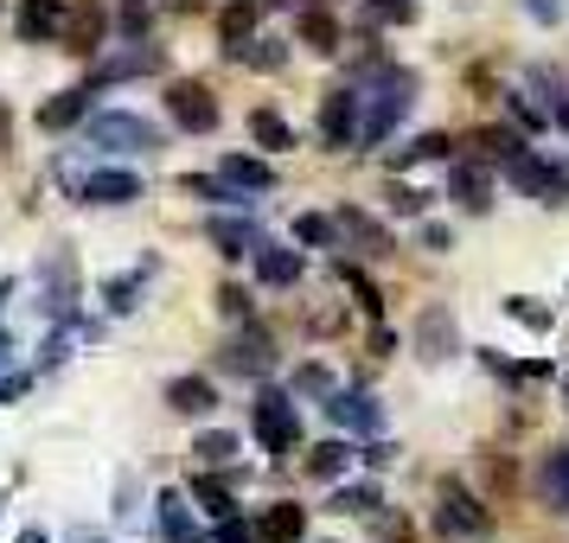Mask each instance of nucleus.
<instances>
[{"mask_svg": "<svg viewBox=\"0 0 569 543\" xmlns=\"http://www.w3.org/2000/svg\"><path fill=\"white\" fill-rule=\"evenodd\" d=\"M257 537L262 543H301L308 537V505H269L257 524Z\"/></svg>", "mask_w": 569, "mask_h": 543, "instance_id": "a211bd4d", "label": "nucleus"}, {"mask_svg": "<svg viewBox=\"0 0 569 543\" xmlns=\"http://www.w3.org/2000/svg\"><path fill=\"white\" fill-rule=\"evenodd\" d=\"M218 308L231 313V320H250V294H243V288H224V294H218Z\"/></svg>", "mask_w": 569, "mask_h": 543, "instance_id": "a19ab883", "label": "nucleus"}, {"mask_svg": "<svg viewBox=\"0 0 569 543\" xmlns=\"http://www.w3.org/2000/svg\"><path fill=\"white\" fill-rule=\"evenodd\" d=\"M141 275H148V269H141ZM141 275H122V282H109V288H103L116 313H129V308H134V288H141Z\"/></svg>", "mask_w": 569, "mask_h": 543, "instance_id": "58836bf2", "label": "nucleus"}, {"mask_svg": "<svg viewBox=\"0 0 569 543\" xmlns=\"http://www.w3.org/2000/svg\"><path fill=\"white\" fill-rule=\"evenodd\" d=\"M7 294H13V282H0V301H7Z\"/></svg>", "mask_w": 569, "mask_h": 543, "instance_id": "3c124183", "label": "nucleus"}, {"mask_svg": "<svg viewBox=\"0 0 569 543\" xmlns=\"http://www.w3.org/2000/svg\"><path fill=\"white\" fill-rule=\"evenodd\" d=\"M436 524L448 531V537H487L492 531V517L480 512V499L467 486H455V480H441V512H436Z\"/></svg>", "mask_w": 569, "mask_h": 543, "instance_id": "423d86ee", "label": "nucleus"}, {"mask_svg": "<svg viewBox=\"0 0 569 543\" xmlns=\"http://www.w3.org/2000/svg\"><path fill=\"white\" fill-rule=\"evenodd\" d=\"M563 396H569V378H563Z\"/></svg>", "mask_w": 569, "mask_h": 543, "instance_id": "864d4df0", "label": "nucleus"}, {"mask_svg": "<svg viewBox=\"0 0 569 543\" xmlns=\"http://www.w3.org/2000/svg\"><path fill=\"white\" fill-rule=\"evenodd\" d=\"M78 192H83V205H134V199H141V173H129V167H103V173H90Z\"/></svg>", "mask_w": 569, "mask_h": 543, "instance_id": "f8f14e48", "label": "nucleus"}, {"mask_svg": "<svg viewBox=\"0 0 569 543\" xmlns=\"http://www.w3.org/2000/svg\"><path fill=\"white\" fill-rule=\"evenodd\" d=\"M538 492L550 512H569V448L543 454V473H538Z\"/></svg>", "mask_w": 569, "mask_h": 543, "instance_id": "aec40b11", "label": "nucleus"}, {"mask_svg": "<svg viewBox=\"0 0 569 543\" xmlns=\"http://www.w3.org/2000/svg\"><path fill=\"white\" fill-rule=\"evenodd\" d=\"M499 167H506V180L518 185V192H525V199H538V205H569V180H563V167H550V160L543 154H531V148H525V141H518L512 154L499 160Z\"/></svg>", "mask_w": 569, "mask_h": 543, "instance_id": "f03ea898", "label": "nucleus"}, {"mask_svg": "<svg viewBox=\"0 0 569 543\" xmlns=\"http://www.w3.org/2000/svg\"><path fill=\"white\" fill-rule=\"evenodd\" d=\"M301 46L320 58H333L339 52V20L327 13V7H301Z\"/></svg>", "mask_w": 569, "mask_h": 543, "instance_id": "6ab92c4d", "label": "nucleus"}, {"mask_svg": "<svg viewBox=\"0 0 569 543\" xmlns=\"http://www.w3.org/2000/svg\"><path fill=\"white\" fill-rule=\"evenodd\" d=\"M448 199H455L467 218H487V211H492V173H487V160H455V167H448Z\"/></svg>", "mask_w": 569, "mask_h": 543, "instance_id": "0eeeda50", "label": "nucleus"}, {"mask_svg": "<svg viewBox=\"0 0 569 543\" xmlns=\"http://www.w3.org/2000/svg\"><path fill=\"white\" fill-rule=\"evenodd\" d=\"M269 7H295V0H269Z\"/></svg>", "mask_w": 569, "mask_h": 543, "instance_id": "603ef678", "label": "nucleus"}, {"mask_svg": "<svg viewBox=\"0 0 569 543\" xmlns=\"http://www.w3.org/2000/svg\"><path fill=\"white\" fill-rule=\"evenodd\" d=\"M167 410H173V415H211V410H218L211 378H173V384H167Z\"/></svg>", "mask_w": 569, "mask_h": 543, "instance_id": "f3484780", "label": "nucleus"}, {"mask_svg": "<svg viewBox=\"0 0 569 543\" xmlns=\"http://www.w3.org/2000/svg\"><path fill=\"white\" fill-rule=\"evenodd\" d=\"M90 141L116 148V154H148V148H160V129L129 115V109H109V115H90Z\"/></svg>", "mask_w": 569, "mask_h": 543, "instance_id": "20e7f679", "label": "nucleus"}, {"mask_svg": "<svg viewBox=\"0 0 569 543\" xmlns=\"http://www.w3.org/2000/svg\"><path fill=\"white\" fill-rule=\"evenodd\" d=\"M160 531H167V543H192L199 531H192V512H186V492H160Z\"/></svg>", "mask_w": 569, "mask_h": 543, "instance_id": "b1692460", "label": "nucleus"}, {"mask_svg": "<svg viewBox=\"0 0 569 543\" xmlns=\"http://www.w3.org/2000/svg\"><path fill=\"white\" fill-rule=\"evenodd\" d=\"M250 422H257V441L269 454H295V441H301V415L288 403L282 390H262L257 403H250Z\"/></svg>", "mask_w": 569, "mask_h": 543, "instance_id": "7ed1b4c3", "label": "nucleus"}, {"mask_svg": "<svg viewBox=\"0 0 569 543\" xmlns=\"http://www.w3.org/2000/svg\"><path fill=\"white\" fill-rule=\"evenodd\" d=\"M167 115H173L186 134H211L218 129V97H211L206 83L180 78V83H167Z\"/></svg>", "mask_w": 569, "mask_h": 543, "instance_id": "39448f33", "label": "nucleus"}, {"mask_svg": "<svg viewBox=\"0 0 569 543\" xmlns=\"http://www.w3.org/2000/svg\"><path fill=\"white\" fill-rule=\"evenodd\" d=\"M390 211H397V218H422V211H429V192H422V185H403V180H390Z\"/></svg>", "mask_w": 569, "mask_h": 543, "instance_id": "c756f323", "label": "nucleus"}, {"mask_svg": "<svg viewBox=\"0 0 569 543\" xmlns=\"http://www.w3.org/2000/svg\"><path fill=\"white\" fill-rule=\"evenodd\" d=\"M333 218H313V211H301V218H295V237H301V243H333Z\"/></svg>", "mask_w": 569, "mask_h": 543, "instance_id": "4c0bfd02", "label": "nucleus"}, {"mask_svg": "<svg viewBox=\"0 0 569 543\" xmlns=\"http://www.w3.org/2000/svg\"><path fill=\"white\" fill-rule=\"evenodd\" d=\"M27 396V378H0V403H20Z\"/></svg>", "mask_w": 569, "mask_h": 543, "instance_id": "49530a36", "label": "nucleus"}, {"mask_svg": "<svg viewBox=\"0 0 569 543\" xmlns=\"http://www.w3.org/2000/svg\"><path fill=\"white\" fill-rule=\"evenodd\" d=\"M448 154V134H416L410 148H397V167H416V160H441Z\"/></svg>", "mask_w": 569, "mask_h": 543, "instance_id": "72a5a7b5", "label": "nucleus"}, {"mask_svg": "<svg viewBox=\"0 0 569 543\" xmlns=\"http://www.w3.org/2000/svg\"><path fill=\"white\" fill-rule=\"evenodd\" d=\"M116 27H122V39H148V27H154V7H148V0H122Z\"/></svg>", "mask_w": 569, "mask_h": 543, "instance_id": "473e14b6", "label": "nucleus"}, {"mask_svg": "<svg viewBox=\"0 0 569 543\" xmlns=\"http://www.w3.org/2000/svg\"><path fill=\"white\" fill-rule=\"evenodd\" d=\"M506 313H518V320H525V326H538V333L550 326V313H543L538 301H525V294H512V301H506Z\"/></svg>", "mask_w": 569, "mask_h": 543, "instance_id": "ea45409f", "label": "nucleus"}, {"mask_svg": "<svg viewBox=\"0 0 569 543\" xmlns=\"http://www.w3.org/2000/svg\"><path fill=\"white\" fill-rule=\"evenodd\" d=\"M416 103V78L410 71H371V78L359 83V141H385L390 129H397V115Z\"/></svg>", "mask_w": 569, "mask_h": 543, "instance_id": "f257e3e1", "label": "nucleus"}, {"mask_svg": "<svg viewBox=\"0 0 569 543\" xmlns=\"http://www.w3.org/2000/svg\"><path fill=\"white\" fill-rule=\"evenodd\" d=\"M257 20H262V0H231V7L218 13V39H224V52L231 58L257 39Z\"/></svg>", "mask_w": 569, "mask_h": 543, "instance_id": "dca6fc26", "label": "nucleus"}, {"mask_svg": "<svg viewBox=\"0 0 569 543\" xmlns=\"http://www.w3.org/2000/svg\"><path fill=\"white\" fill-rule=\"evenodd\" d=\"M346 461H352V448H346V441H320V448H308V473H313V480H339Z\"/></svg>", "mask_w": 569, "mask_h": 543, "instance_id": "a878e982", "label": "nucleus"}, {"mask_svg": "<svg viewBox=\"0 0 569 543\" xmlns=\"http://www.w3.org/2000/svg\"><path fill=\"white\" fill-rule=\"evenodd\" d=\"M134 71H160V52H141V39H134V52H122V58H109L103 71H97V78H134Z\"/></svg>", "mask_w": 569, "mask_h": 543, "instance_id": "cd10ccee", "label": "nucleus"}, {"mask_svg": "<svg viewBox=\"0 0 569 543\" xmlns=\"http://www.w3.org/2000/svg\"><path fill=\"white\" fill-rule=\"evenodd\" d=\"M97 32H103V13L83 7L78 20H71V46H78V52H97Z\"/></svg>", "mask_w": 569, "mask_h": 543, "instance_id": "f704fd0d", "label": "nucleus"}, {"mask_svg": "<svg viewBox=\"0 0 569 543\" xmlns=\"http://www.w3.org/2000/svg\"><path fill=\"white\" fill-rule=\"evenodd\" d=\"M339 275H346V288H352V294H359V308L371 313V320H378V313H385V301H378V288L365 282L359 269H352V262H339Z\"/></svg>", "mask_w": 569, "mask_h": 543, "instance_id": "c9c22d12", "label": "nucleus"}, {"mask_svg": "<svg viewBox=\"0 0 569 543\" xmlns=\"http://www.w3.org/2000/svg\"><path fill=\"white\" fill-rule=\"evenodd\" d=\"M218 173H224L237 192H269V185H276V167H269V160H250V154H231Z\"/></svg>", "mask_w": 569, "mask_h": 543, "instance_id": "4be33fe9", "label": "nucleus"}, {"mask_svg": "<svg viewBox=\"0 0 569 543\" xmlns=\"http://www.w3.org/2000/svg\"><path fill=\"white\" fill-rule=\"evenodd\" d=\"M378 505H385V499H378V486H339V492H333V512H359V517H371Z\"/></svg>", "mask_w": 569, "mask_h": 543, "instance_id": "2f4dec72", "label": "nucleus"}, {"mask_svg": "<svg viewBox=\"0 0 569 543\" xmlns=\"http://www.w3.org/2000/svg\"><path fill=\"white\" fill-rule=\"evenodd\" d=\"M71 27V0H20V39L27 46H46Z\"/></svg>", "mask_w": 569, "mask_h": 543, "instance_id": "9d476101", "label": "nucleus"}, {"mask_svg": "<svg viewBox=\"0 0 569 543\" xmlns=\"http://www.w3.org/2000/svg\"><path fill=\"white\" fill-rule=\"evenodd\" d=\"M83 109H90V90H58L52 103L39 109V129H46V134L71 129V122H83Z\"/></svg>", "mask_w": 569, "mask_h": 543, "instance_id": "412c9836", "label": "nucleus"}, {"mask_svg": "<svg viewBox=\"0 0 569 543\" xmlns=\"http://www.w3.org/2000/svg\"><path fill=\"white\" fill-rule=\"evenodd\" d=\"M224 371H237V378H262V371H276V339L262 333V326H243V333L224 345Z\"/></svg>", "mask_w": 569, "mask_h": 543, "instance_id": "6e6552de", "label": "nucleus"}, {"mask_svg": "<svg viewBox=\"0 0 569 543\" xmlns=\"http://www.w3.org/2000/svg\"><path fill=\"white\" fill-rule=\"evenodd\" d=\"M257 531L250 524H237V517H218V543H250Z\"/></svg>", "mask_w": 569, "mask_h": 543, "instance_id": "37998d69", "label": "nucleus"}, {"mask_svg": "<svg viewBox=\"0 0 569 543\" xmlns=\"http://www.w3.org/2000/svg\"><path fill=\"white\" fill-rule=\"evenodd\" d=\"M295 390H301V396H333V378H327V364H301V371H295Z\"/></svg>", "mask_w": 569, "mask_h": 543, "instance_id": "e433bc0d", "label": "nucleus"}, {"mask_svg": "<svg viewBox=\"0 0 569 543\" xmlns=\"http://www.w3.org/2000/svg\"><path fill=\"white\" fill-rule=\"evenodd\" d=\"M506 109H512V122H518V129H538V109L525 103L518 90H512V97H506Z\"/></svg>", "mask_w": 569, "mask_h": 543, "instance_id": "79ce46f5", "label": "nucleus"}, {"mask_svg": "<svg viewBox=\"0 0 569 543\" xmlns=\"http://www.w3.org/2000/svg\"><path fill=\"white\" fill-rule=\"evenodd\" d=\"M378 537H385V543H410V524H403V517H385V524H378Z\"/></svg>", "mask_w": 569, "mask_h": 543, "instance_id": "c03bdc74", "label": "nucleus"}, {"mask_svg": "<svg viewBox=\"0 0 569 543\" xmlns=\"http://www.w3.org/2000/svg\"><path fill=\"white\" fill-rule=\"evenodd\" d=\"M211 243L224 250V257H257V224H243V218H211Z\"/></svg>", "mask_w": 569, "mask_h": 543, "instance_id": "5701e85b", "label": "nucleus"}, {"mask_svg": "<svg viewBox=\"0 0 569 543\" xmlns=\"http://www.w3.org/2000/svg\"><path fill=\"white\" fill-rule=\"evenodd\" d=\"M378 7H385V13H397V20H410V13H416V0H378Z\"/></svg>", "mask_w": 569, "mask_h": 543, "instance_id": "de8ad7c7", "label": "nucleus"}, {"mask_svg": "<svg viewBox=\"0 0 569 543\" xmlns=\"http://www.w3.org/2000/svg\"><path fill=\"white\" fill-rule=\"evenodd\" d=\"M250 141L269 148V154H282V148H295V129H288L276 109H257V115H250Z\"/></svg>", "mask_w": 569, "mask_h": 543, "instance_id": "393cba45", "label": "nucleus"}, {"mask_svg": "<svg viewBox=\"0 0 569 543\" xmlns=\"http://www.w3.org/2000/svg\"><path fill=\"white\" fill-rule=\"evenodd\" d=\"M192 454H199V466H231L237 461V435H224V429H211V435L192 441Z\"/></svg>", "mask_w": 569, "mask_h": 543, "instance_id": "bb28decb", "label": "nucleus"}, {"mask_svg": "<svg viewBox=\"0 0 569 543\" xmlns=\"http://www.w3.org/2000/svg\"><path fill=\"white\" fill-rule=\"evenodd\" d=\"M320 134H327V148H352L359 141V90H333L320 103Z\"/></svg>", "mask_w": 569, "mask_h": 543, "instance_id": "9b49d317", "label": "nucleus"}, {"mask_svg": "<svg viewBox=\"0 0 569 543\" xmlns=\"http://www.w3.org/2000/svg\"><path fill=\"white\" fill-rule=\"evenodd\" d=\"M173 7H180V13H199V7H206V0H173Z\"/></svg>", "mask_w": 569, "mask_h": 543, "instance_id": "09e8293b", "label": "nucleus"}, {"mask_svg": "<svg viewBox=\"0 0 569 543\" xmlns=\"http://www.w3.org/2000/svg\"><path fill=\"white\" fill-rule=\"evenodd\" d=\"M365 461H371V466H390V461H397V448H390V441H371V448H365Z\"/></svg>", "mask_w": 569, "mask_h": 543, "instance_id": "a18cd8bd", "label": "nucleus"}, {"mask_svg": "<svg viewBox=\"0 0 569 543\" xmlns=\"http://www.w3.org/2000/svg\"><path fill=\"white\" fill-rule=\"evenodd\" d=\"M192 499H199V505H206L211 517H231L237 505H231V492L218 486V480H206V473H192Z\"/></svg>", "mask_w": 569, "mask_h": 543, "instance_id": "7c9ffc66", "label": "nucleus"}, {"mask_svg": "<svg viewBox=\"0 0 569 543\" xmlns=\"http://www.w3.org/2000/svg\"><path fill=\"white\" fill-rule=\"evenodd\" d=\"M257 282L262 288H295L301 282V250H282V243H257Z\"/></svg>", "mask_w": 569, "mask_h": 543, "instance_id": "2eb2a0df", "label": "nucleus"}, {"mask_svg": "<svg viewBox=\"0 0 569 543\" xmlns=\"http://www.w3.org/2000/svg\"><path fill=\"white\" fill-rule=\"evenodd\" d=\"M20 543H46V531H20Z\"/></svg>", "mask_w": 569, "mask_h": 543, "instance_id": "8fccbe9b", "label": "nucleus"}, {"mask_svg": "<svg viewBox=\"0 0 569 543\" xmlns=\"http://www.w3.org/2000/svg\"><path fill=\"white\" fill-rule=\"evenodd\" d=\"M339 224V237H352V243H359L365 257H390V250H397V243H390V231L385 224H378V218H371V211H359V205H346L333 218Z\"/></svg>", "mask_w": 569, "mask_h": 543, "instance_id": "4468645a", "label": "nucleus"}, {"mask_svg": "<svg viewBox=\"0 0 569 543\" xmlns=\"http://www.w3.org/2000/svg\"><path fill=\"white\" fill-rule=\"evenodd\" d=\"M416 352H422L429 364H441V359H455V352H461V333H455L448 308H422V313H416Z\"/></svg>", "mask_w": 569, "mask_h": 543, "instance_id": "1a4fd4ad", "label": "nucleus"}, {"mask_svg": "<svg viewBox=\"0 0 569 543\" xmlns=\"http://www.w3.org/2000/svg\"><path fill=\"white\" fill-rule=\"evenodd\" d=\"M327 415H333L339 429H359V435H378V429H385L378 396H365V390H333V396H327Z\"/></svg>", "mask_w": 569, "mask_h": 543, "instance_id": "ddd939ff", "label": "nucleus"}, {"mask_svg": "<svg viewBox=\"0 0 569 543\" xmlns=\"http://www.w3.org/2000/svg\"><path fill=\"white\" fill-rule=\"evenodd\" d=\"M282 39H250L243 52H237V64H257V71H282Z\"/></svg>", "mask_w": 569, "mask_h": 543, "instance_id": "c85d7f7f", "label": "nucleus"}]
</instances>
